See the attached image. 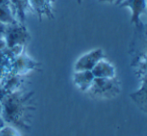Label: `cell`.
I'll use <instances>...</instances> for the list:
<instances>
[{"label": "cell", "instance_id": "obj_1", "mask_svg": "<svg viewBox=\"0 0 147 136\" xmlns=\"http://www.w3.org/2000/svg\"><path fill=\"white\" fill-rule=\"evenodd\" d=\"M34 92H26L19 89L9 93L2 100V117L7 124L13 127L27 129L30 127L31 112L35 110L33 103Z\"/></svg>", "mask_w": 147, "mask_h": 136}, {"label": "cell", "instance_id": "obj_2", "mask_svg": "<svg viewBox=\"0 0 147 136\" xmlns=\"http://www.w3.org/2000/svg\"><path fill=\"white\" fill-rule=\"evenodd\" d=\"M120 91V81L115 76L113 78H94L86 93L92 99L107 100L117 97Z\"/></svg>", "mask_w": 147, "mask_h": 136}, {"label": "cell", "instance_id": "obj_3", "mask_svg": "<svg viewBox=\"0 0 147 136\" xmlns=\"http://www.w3.org/2000/svg\"><path fill=\"white\" fill-rule=\"evenodd\" d=\"M4 38L7 42L8 48L16 45L25 46L30 41V33L28 32L25 24L18 21L16 23L6 25Z\"/></svg>", "mask_w": 147, "mask_h": 136}, {"label": "cell", "instance_id": "obj_4", "mask_svg": "<svg viewBox=\"0 0 147 136\" xmlns=\"http://www.w3.org/2000/svg\"><path fill=\"white\" fill-rule=\"evenodd\" d=\"M41 67V64L31 57L28 56L26 53H21L20 55L16 56L12 63V74L24 76L28 72L33 70H38Z\"/></svg>", "mask_w": 147, "mask_h": 136}, {"label": "cell", "instance_id": "obj_5", "mask_svg": "<svg viewBox=\"0 0 147 136\" xmlns=\"http://www.w3.org/2000/svg\"><path fill=\"white\" fill-rule=\"evenodd\" d=\"M103 58H104V51L102 49H93L77 59V61L74 64V71L92 70L93 67Z\"/></svg>", "mask_w": 147, "mask_h": 136}, {"label": "cell", "instance_id": "obj_6", "mask_svg": "<svg viewBox=\"0 0 147 136\" xmlns=\"http://www.w3.org/2000/svg\"><path fill=\"white\" fill-rule=\"evenodd\" d=\"M121 8H128L131 11L130 21L132 24L139 27L140 17L146 11V0H123L121 3L118 4Z\"/></svg>", "mask_w": 147, "mask_h": 136}, {"label": "cell", "instance_id": "obj_7", "mask_svg": "<svg viewBox=\"0 0 147 136\" xmlns=\"http://www.w3.org/2000/svg\"><path fill=\"white\" fill-rule=\"evenodd\" d=\"M31 11L38 15L39 19L43 17L53 19L54 18L55 0H28Z\"/></svg>", "mask_w": 147, "mask_h": 136}, {"label": "cell", "instance_id": "obj_8", "mask_svg": "<svg viewBox=\"0 0 147 136\" xmlns=\"http://www.w3.org/2000/svg\"><path fill=\"white\" fill-rule=\"evenodd\" d=\"M95 78H113L116 76V69L114 65L104 58L101 59L91 70Z\"/></svg>", "mask_w": 147, "mask_h": 136}, {"label": "cell", "instance_id": "obj_9", "mask_svg": "<svg viewBox=\"0 0 147 136\" xmlns=\"http://www.w3.org/2000/svg\"><path fill=\"white\" fill-rule=\"evenodd\" d=\"M91 70H82V71H74L73 83L82 92H86L94 80Z\"/></svg>", "mask_w": 147, "mask_h": 136}, {"label": "cell", "instance_id": "obj_10", "mask_svg": "<svg viewBox=\"0 0 147 136\" xmlns=\"http://www.w3.org/2000/svg\"><path fill=\"white\" fill-rule=\"evenodd\" d=\"M130 98L140 110L147 114V79L141 80V86L136 91L130 93Z\"/></svg>", "mask_w": 147, "mask_h": 136}, {"label": "cell", "instance_id": "obj_11", "mask_svg": "<svg viewBox=\"0 0 147 136\" xmlns=\"http://www.w3.org/2000/svg\"><path fill=\"white\" fill-rule=\"evenodd\" d=\"M15 58L9 48L0 51V80L9 75L12 71V63Z\"/></svg>", "mask_w": 147, "mask_h": 136}, {"label": "cell", "instance_id": "obj_12", "mask_svg": "<svg viewBox=\"0 0 147 136\" xmlns=\"http://www.w3.org/2000/svg\"><path fill=\"white\" fill-rule=\"evenodd\" d=\"M23 82H24L23 76L16 75V74H12V73H10L5 78L0 80V83L2 84L4 89L6 90L7 94L21 89L22 85H23Z\"/></svg>", "mask_w": 147, "mask_h": 136}, {"label": "cell", "instance_id": "obj_13", "mask_svg": "<svg viewBox=\"0 0 147 136\" xmlns=\"http://www.w3.org/2000/svg\"><path fill=\"white\" fill-rule=\"evenodd\" d=\"M9 1L17 20L21 23L25 24L26 12L28 10H31L28 0H9Z\"/></svg>", "mask_w": 147, "mask_h": 136}, {"label": "cell", "instance_id": "obj_14", "mask_svg": "<svg viewBox=\"0 0 147 136\" xmlns=\"http://www.w3.org/2000/svg\"><path fill=\"white\" fill-rule=\"evenodd\" d=\"M0 22L5 25L18 22L13 9L10 5H0Z\"/></svg>", "mask_w": 147, "mask_h": 136}, {"label": "cell", "instance_id": "obj_15", "mask_svg": "<svg viewBox=\"0 0 147 136\" xmlns=\"http://www.w3.org/2000/svg\"><path fill=\"white\" fill-rule=\"evenodd\" d=\"M135 69L136 74L140 79H147V52L136 61Z\"/></svg>", "mask_w": 147, "mask_h": 136}, {"label": "cell", "instance_id": "obj_16", "mask_svg": "<svg viewBox=\"0 0 147 136\" xmlns=\"http://www.w3.org/2000/svg\"><path fill=\"white\" fill-rule=\"evenodd\" d=\"M0 136H19L17 129L11 125H6L0 130Z\"/></svg>", "mask_w": 147, "mask_h": 136}, {"label": "cell", "instance_id": "obj_17", "mask_svg": "<svg viewBox=\"0 0 147 136\" xmlns=\"http://www.w3.org/2000/svg\"><path fill=\"white\" fill-rule=\"evenodd\" d=\"M7 48V42L4 37H0V51Z\"/></svg>", "mask_w": 147, "mask_h": 136}, {"label": "cell", "instance_id": "obj_18", "mask_svg": "<svg viewBox=\"0 0 147 136\" xmlns=\"http://www.w3.org/2000/svg\"><path fill=\"white\" fill-rule=\"evenodd\" d=\"M6 95H7V92H6V90L4 89V87L2 86V84L0 83V101H2Z\"/></svg>", "mask_w": 147, "mask_h": 136}, {"label": "cell", "instance_id": "obj_19", "mask_svg": "<svg viewBox=\"0 0 147 136\" xmlns=\"http://www.w3.org/2000/svg\"><path fill=\"white\" fill-rule=\"evenodd\" d=\"M5 31H6V25L2 23V22H0V37H4Z\"/></svg>", "mask_w": 147, "mask_h": 136}, {"label": "cell", "instance_id": "obj_20", "mask_svg": "<svg viewBox=\"0 0 147 136\" xmlns=\"http://www.w3.org/2000/svg\"><path fill=\"white\" fill-rule=\"evenodd\" d=\"M6 125H7V123L5 122V120H4V118L2 117V115H0V130H1L2 128H4Z\"/></svg>", "mask_w": 147, "mask_h": 136}, {"label": "cell", "instance_id": "obj_21", "mask_svg": "<svg viewBox=\"0 0 147 136\" xmlns=\"http://www.w3.org/2000/svg\"><path fill=\"white\" fill-rule=\"evenodd\" d=\"M117 0H98V2L100 3H108V4H114L116 3Z\"/></svg>", "mask_w": 147, "mask_h": 136}, {"label": "cell", "instance_id": "obj_22", "mask_svg": "<svg viewBox=\"0 0 147 136\" xmlns=\"http://www.w3.org/2000/svg\"><path fill=\"white\" fill-rule=\"evenodd\" d=\"M0 5H10V1L9 0H0Z\"/></svg>", "mask_w": 147, "mask_h": 136}, {"label": "cell", "instance_id": "obj_23", "mask_svg": "<svg viewBox=\"0 0 147 136\" xmlns=\"http://www.w3.org/2000/svg\"><path fill=\"white\" fill-rule=\"evenodd\" d=\"M2 111H3V104L2 101H0V115H2Z\"/></svg>", "mask_w": 147, "mask_h": 136}, {"label": "cell", "instance_id": "obj_24", "mask_svg": "<svg viewBox=\"0 0 147 136\" xmlns=\"http://www.w3.org/2000/svg\"><path fill=\"white\" fill-rule=\"evenodd\" d=\"M146 11H147V0H146ZM145 34L147 35V21H146V30H145Z\"/></svg>", "mask_w": 147, "mask_h": 136}, {"label": "cell", "instance_id": "obj_25", "mask_svg": "<svg viewBox=\"0 0 147 136\" xmlns=\"http://www.w3.org/2000/svg\"><path fill=\"white\" fill-rule=\"evenodd\" d=\"M122 1H123V0H117V1H116V3H115V5H118V4H119V3H121Z\"/></svg>", "mask_w": 147, "mask_h": 136}, {"label": "cell", "instance_id": "obj_26", "mask_svg": "<svg viewBox=\"0 0 147 136\" xmlns=\"http://www.w3.org/2000/svg\"><path fill=\"white\" fill-rule=\"evenodd\" d=\"M82 1H83V0H77V3H78V4H81V3H82Z\"/></svg>", "mask_w": 147, "mask_h": 136}]
</instances>
